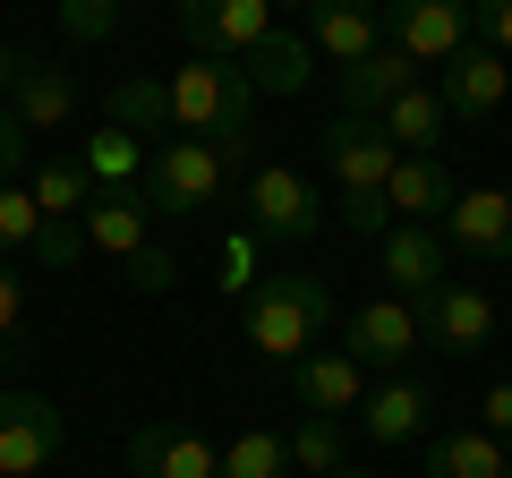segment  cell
<instances>
[{
  "instance_id": "cell-1",
  "label": "cell",
  "mask_w": 512,
  "mask_h": 478,
  "mask_svg": "<svg viewBox=\"0 0 512 478\" xmlns=\"http://www.w3.org/2000/svg\"><path fill=\"white\" fill-rule=\"evenodd\" d=\"M325 325H333V282L325 274H265L239 299V333H248L256 359H274V368L325 350Z\"/></svg>"
},
{
  "instance_id": "cell-2",
  "label": "cell",
  "mask_w": 512,
  "mask_h": 478,
  "mask_svg": "<svg viewBox=\"0 0 512 478\" xmlns=\"http://www.w3.org/2000/svg\"><path fill=\"white\" fill-rule=\"evenodd\" d=\"M393 137L376 129V120H359V111H342L325 129V171L333 188H342V231L350 239H384L393 231V205H384V180H393Z\"/></svg>"
},
{
  "instance_id": "cell-3",
  "label": "cell",
  "mask_w": 512,
  "mask_h": 478,
  "mask_svg": "<svg viewBox=\"0 0 512 478\" xmlns=\"http://www.w3.org/2000/svg\"><path fill=\"white\" fill-rule=\"evenodd\" d=\"M239 163H248V146H214V137H171V146L146 154V180H137V197H146V214H171V222H197L222 205V188L239 180Z\"/></svg>"
},
{
  "instance_id": "cell-4",
  "label": "cell",
  "mask_w": 512,
  "mask_h": 478,
  "mask_svg": "<svg viewBox=\"0 0 512 478\" xmlns=\"http://www.w3.org/2000/svg\"><path fill=\"white\" fill-rule=\"evenodd\" d=\"M163 103H171V129L214 137V146H239L248 120H256V86L239 77V60H188V69H171Z\"/></svg>"
},
{
  "instance_id": "cell-5",
  "label": "cell",
  "mask_w": 512,
  "mask_h": 478,
  "mask_svg": "<svg viewBox=\"0 0 512 478\" xmlns=\"http://www.w3.org/2000/svg\"><path fill=\"white\" fill-rule=\"evenodd\" d=\"M248 231L274 239V248H308L325 231V188L291 163H256L248 171Z\"/></svg>"
},
{
  "instance_id": "cell-6",
  "label": "cell",
  "mask_w": 512,
  "mask_h": 478,
  "mask_svg": "<svg viewBox=\"0 0 512 478\" xmlns=\"http://www.w3.org/2000/svg\"><path fill=\"white\" fill-rule=\"evenodd\" d=\"M410 308H419V350H436V359H478L495 342V299L478 282H436Z\"/></svg>"
},
{
  "instance_id": "cell-7",
  "label": "cell",
  "mask_w": 512,
  "mask_h": 478,
  "mask_svg": "<svg viewBox=\"0 0 512 478\" xmlns=\"http://www.w3.org/2000/svg\"><path fill=\"white\" fill-rule=\"evenodd\" d=\"M188 60H248L274 35V0H180Z\"/></svg>"
},
{
  "instance_id": "cell-8",
  "label": "cell",
  "mask_w": 512,
  "mask_h": 478,
  "mask_svg": "<svg viewBox=\"0 0 512 478\" xmlns=\"http://www.w3.org/2000/svg\"><path fill=\"white\" fill-rule=\"evenodd\" d=\"M60 444H69V419H60L43 393H26V385L0 393V478H35V470H52Z\"/></svg>"
},
{
  "instance_id": "cell-9",
  "label": "cell",
  "mask_w": 512,
  "mask_h": 478,
  "mask_svg": "<svg viewBox=\"0 0 512 478\" xmlns=\"http://www.w3.org/2000/svg\"><path fill=\"white\" fill-rule=\"evenodd\" d=\"M384 43L419 69H444L470 43V0H384Z\"/></svg>"
},
{
  "instance_id": "cell-10",
  "label": "cell",
  "mask_w": 512,
  "mask_h": 478,
  "mask_svg": "<svg viewBox=\"0 0 512 478\" xmlns=\"http://www.w3.org/2000/svg\"><path fill=\"white\" fill-rule=\"evenodd\" d=\"M342 350L359 359V368H384V376H402V368H410V350H419V308H410L402 291L367 299V308L342 325Z\"/></svg>"
},
{
  "instance_id": "cell-11",
  "label": "cell",
  "mask_w": 512,
  "mask_h": 478,
  "mask_svg": "<svg viewBox=\"0 0 512 478\" xmlns=\"http://www.w3.org/2000/svg\"><path fill=\"white\" fill-rule=\"evenodd\" d=\"M128 470L137 478H222V444L197 436L188 419H146L128 436Z\"/></svg>"
},
{
  "instance_id": "cell-12",
  "label": "cell",
  "mask_w": 512,
  "mask_h": 478,
  "mask_svg": "<svg viewBox=\"0 0 512 478\" xmlns=\"http://www.w3.org/2000/svg\"><path fill=\"white\" fill-rule=\"evenodd\" d=\"M299 18H308V26H299L308 52L333 60V69H359V60L384 43V0H308Z\"/></svg>"
},
{
  "instance_id": "cell-13",
  "label": "cell",
  "mask_w": 512,
  "mask_h": 478,
  "mask_svg": "<svg viewBox=\"0 0 512 478\" xmlns=\"http://www.w3.org/2000/svg\"><path fill=\"white\" fill-rule=\"evenodd\" d=\"M436 231H444V248H461L478 265H512V188H461Z\"/></svg>"
},
{
  "instance_id": "cell-14",
  "label": "cell",
  "mask_w": 512,
  "mask_h": 478,
  "mask_svg": "<svg viewBox=\"0 0 512 478\" xmlns=\"http://www.w3.org/2000/svg\"><path fill=\"white\" fill-rule=\"evenodd\" d=\"M9 120H18L26 137H60L77 120V77L52 69V60H9Z\"/></svg>"
},
{
  "instance_id": "cell-15",
  "label": "cell",
  "mask_w": 512,
  "mask_h": 478,
  "mask_svg": "<svg viewBox=\"0 0 512 478\" xmlns=\"http://www.w3.org/2000/svg\"><path fill=\"white\" fill-rule=\"evenodd\" d=\"M436 94H444L453 120H495L504 94H512V69H504V52H487V43H461V52L436 69Z\"/></svg>"
},
{
  "instance_id": "cell-16",
  "label": "cell",
  "mask_w": 512,
  "mask_h": 478,
  "mask_svg": "<svg viewBox=\"0 0 512 478\" xmlns=\"http://www.w3.org/2000/svg\"><path fill=\"white\" fill-rule=\"evenodd\" d=\"M77 222H86V248L111 257V265H128V257H146V248H154V214H146L137 188H94V205Z\"/></svg>"
},
{
  "instance_id": "cell-17",
  "label": "cell",
  "mask_w": 512,
  "mask_h": 478,
  "mask_svg": "<svg viewBox=\"0 0 512 478\" xmlns=\"http://www.w3.org/2000/svg\"><path fill=\"white\" fill-rule=\"evenodd\" d=\"M376 248H384V282H393L402 299H427L436 282H453V274H444V265H453V248H444L436 222H393Z\"/></svg>"
},
{
  "instance_id": "cell-18",
  "label": "cell",
  "mask_w": 512,
  "mask_h": 478,
  "mask_svg": "<svg viewBox=\"0 0 512 478\" xmlns=\"http://www.w3.org/2000/svg\"><path fill=\"white\" fill-rule=\"evenodd\" d=\"M291 402H299V410H325V419H342V410L367 402V368L350 359L342 342H333V350H308V359H291Z\"/></svg>"
},
{
  "instance_id": "cell-19",
  "label": "cell",
  "mask_w": 512,
  "mask_h": 478,
  "mask_svg": "<svg viewBox=\"0 0 512 478\" xmlns=\"http://www.w3.org/2000/svg\"><path fill=\"white\" fill-rule=\"evenodd\" d=\"M427 410H436V393H427L419 376H384V385H367L359 427H367L376 444H419V436H427Z\"/></svg>"
},
{
  "instance_id": "cell-20",
  "label": "cell",
  "mask_w": 512,
  "mask_h": 478,
  "mask_svg": "<svg viewBox=\"0 0 512 478\" xmlns=\"http://www.w3.org/2000/svg\"><path fill=\"white\" fill-rule=\"evenodd\" d=\"M453 197H461V180L444 171V154H402L393 180H384L393 222H444V205H453Z\"/></svg>"
},
{
  "instance_id": "cell-21",
  "label": "cell",
  "mask_w": 512,
  "mask_h": 478,
  "mask_svg": "<svg viewBox=\"0 0 512 478\" xmlns=\"http://www.w3.org/2000/svg\"><path fill=\"white\" fill-rule=\"evenodd\" d=\"M376 129L393 137V154H444V137H453V111H444V94L419 77L410 94H393V103L376 111Z\"/></svg>"
},
{
  "instance_id": "cell-22",
  "label": "cell",
  "mask_w": 512,
  "mask_h": 478,
  "mask_svg": "<svg viewBox=\"0 0 512 478\" xmlns=\"http://www.w3.org/2000/svg\"><path fill=\"white\" fill-rule=\"evenodd\" d=\"M419 77H427L419 60H402L393 43H376V52H367L359 69H342V111H359V120H376V111L393 103V94H410Z\"/></svg>"
},
{
  "instance_id": "cell-23",
  "label": "cell",
  "mask_w": 512,
  "mask_h": 478,
  "mask_svg": "<svg viewBox=\"0 0 512 478\" xmlns=\"http://www.w3.org/2000/svg\"><path fill=\"white\" fill-rule=\"evenodd\" d=\"M512 470V444H495L487 427H444L427 436V478H504Z\"/></svg>"
},
{
  "instance_id": "cell-24",
  "label": "cell",
  "mask_w": 512,
  "mask_h": 478,
  "mask_svg": "<svg viewBox=\"0 0 512 478\" xmlns=\"http://www.w3.org/2000/svg\"><path fill=\"white\" fill-rule=\"evenodd\" d=\"M239 77H248L256 94H308V77H316V52H308V35H265L248 60H239Z\"/></svg>"
},
{
  "instance_id": "cell-25",
  "label": "cell",
  "mask_w": 512,
  "mask_h": 478,
  "mask_svg": "<svg viewBox=\"0 0 512 478\" xmlns=\"http://www.w3.org/2000/svg\"><path fill=\"white\" fill-rule=\"evenodd\" d=\"M282 444H291V470H299V478L350 470V427L325 419V410H299V427H282Z\"/></svg>"
},
{
  "instance_id": "cell-26",
  "label": "cell",
  "mask_w": 512,
  "mask_h": 478,
  "mask_svg": "<svg viewBox=\"0 0 512 478\" xmlns=\"http://www.w3.org/2000/svg\"><path fill=\"white\" fill-rule=\"evenodd\" d=\"M35 205H43V222H77L94 205V171L77 163V154H52V163H35Z\"/></svg>"
},
{
  "instance_id": "cell-27",
  "label": "cell",
  "mask_w": 512,
  "mask_h": 478,
  "mask_svg": "<svg viewBox=\"0 0 512 478\" xmlns=\"http://www.w3.org/2000/svg\"><path fill=\"white\" fill-rule=\"evenodd\" d=\"M77 163L94 171V188H137V180H146V137H128V129H94Z\"/></svg>"
},
{
  "instance_id": "cell-28",
  "label": "cell",
  "mask_w": 512,
  "mask_h": 478,
  "mask_svg": "<svg viewBox=\"0 0 512 478\" xmlns=\"http://www.w3.org/2000/svg\"><path fill=\"white\" fill-rule=\"evenodd\" d=\"M111 129H128V137H163V129H171L163 77H120V86H111Z\"/></svg>"
},
{
  "instance_id": "cell-29",
  "label": "cell",
  "mask_w": 512,
  "mask_h": 478,
  "mask_svg": "<svg viewBox=\"0 0 512 478\" xmlns=\"http://www.w3.org/2000/svg\"><path fill=\"white\" fill-rule=\"evenodd\" d=\"M222 478H299V470H291V444L274 427H248V436L222 444Z\"/></svg>"
},
{
  "instance_id": "cell-30",
  "label": "cell",
  "mask_w": 512,
  "mask_h": 478,
  "mask_svg": "<svg viewBox=\"0 0 512 478\" xmlns=\"http://www.w3.org/2000/svg\"><path fill=\"white\" fill-rule=\"evenodd\" d=\"M35 231H43V205H35V188L0 180V257H26V248H35Z\"/></svg>"
},
{
  "instance_id": "cell-31",
  "label": "cell",
  "mask_w": 512,
  "mask_h": 478,
  "mask_svg": "<svg viewBox=\"0 0 512 478\" xmlns=\"http://www.w3.org/2000/svg\"><path fill=\"white\" fill-rule=\"evenodd\" d=\"M18 350H26V274L0 257V368H18Z\"/></svg>"
},
{
  "instance_id": "cell-32",
  "label": "cell",
  "mask_w": 512,
  "mask_h": 478,
  "mask_svg": "<svg viewBox=\"0 0 512 478\" xmlns=\"http://www.w3.org/2000/svg\"><path fill=\"white\" fill-rule=\"evenodd\" d=\"M26 257H35L43 274H69V265H86V257H94V248H86V222H43Z\"/></svg>"
},
{
  "instance_id": "cell-33",
  "label": "cell",
  "mask_w": 512,
  "mask_h": 478,
  "mask_svg": "<svg viewBox=\"0 0 512 478\" xmlns=\"http://www.w3.org/2000/svg\"><path fill=\"white\" fill-rule=\"evenodd\" d=\"M60 26H69L77 43H103L111 26H120V0H60Z\"/></svg>"
},
{
  "instance_id": "cell-34",
  "label": "cell",
  "mask_w": 512,
  "mask_h": 478,
  "mask_svg": "<svg viewBox=\"0 0 512 478\" xmlns=\"http://www.w3.org/2000/svg\"><path fill=\"white\" fill-rule=\"evenodd\" d=\"M120 274H128V291H146V299H154V291H171V282H180V257H171L163 239H154L146 257H128Z\"/></svg>"
},
{
  "instance_id": "cell-35",
  "label": "cell",
  "mask_w": 512,
  "mask_h": 478,
  "mask_svg": "<svg viewBox=\"0 0 512 478\" xmlns=\"http://www.w3.org/2000/svg\"><path fill=\"white\" fill-rule=\"evenodd\" d=\"M470 43L512 60V0H470Z\"/></svg>"
},
{
  "instance_id": "cell-36",
  "label": "cell",
  "mask_w": 512,
  "mask_h": 478,
  "mask_svg": "<svg viewBox=\"0 0 512 478\" xmlns=\"http://www.w3.org/2000/svg\"><path fill=\"white\" fill-rule=\"evenodd\" d=\"M248 265H256V231H239V239H222V282H231L239 299L256 291V274H248Z\"/></svg>"
},
{
  "instance_id": "cell-37",
  "label": "cell",
  "mask_w": 512,
  "mask_h": 478,
  "mask_svg": "<svg viewBox=\"0 0 512 478\" xmlns=\"http://www.w3.org/2000/svg\"><path fill=\"white\" fill-rule=\"evenodd\" d=\"M478 427H487L495 444H512V376H504V385H487V402H478Z\"/></svg>"
},
{
  "instance_id": "cell-38",
  "label": "cell",
  "mask_w": 512,
  "mask_h": 478,
  "mask_svg": "<svg viewBox=\"0 0 512 478\" xmlns=\"http://www.w3.org/2000/svg\"><path fill=\"white\" fill-rule=\"evenodd\" d=\"M18 163H26V129L9 120V103H0V180H18Z\"/></svg>"
},
{
  "instance_id": "cell-39",
  "label": "cell",
  "mask_w": 512,
  "mask_h": 478,
  "mask_svg": "<svg viewBox=\"0 0 512 478\" xmlns=\"http://www.w3.org/2000/svg\"><path fill=\"white\" fill-rule=\"evenodd\" d=\"M9 60H18V52H9V43H0V94H9Z\"/></svg>"
},
{
  "instance_id": "cell-40",
  "label": "cell",
  "mask_w": 512,
  "mask_h": 478,
  "mask_svg": "<svg viewBox=\"0 0 512 478\" xmlns=\"http://www.w3.org/2000/svg\"><path fill=\"white\" fill-rule=\"evenodd\" d=\"M333 478H367V470H333Z\"/></svg>"
},
{
  "instance_id": "cell-41",
  "label": "cell",
  "mask_w": 512,
  "mask_h": 478,
  "mask_svg": "<svg viewBox=\"0 0 512 478\" xmlns=\"http://www.w3.org/2000/svg\"><path fill=\"white\" fill-rule=\"evenodd\" d=\"M282 9H308V0H282Z\"/></svg>"
},
{
  "instance_id": "cell-42",
  "label": "cell",
  "mask_w": 512,
  "mask_h": 478,
  "mask_svg": "<svg viewBox=\"0 0 512 478\" xmlns=\"http://www.w3.org/2000/svg\"><path fill=\"white\" fill-rule=\"evenodd\" d=\"M504 478H512V470H504Z\"/></svg>"
}]
</instances>
